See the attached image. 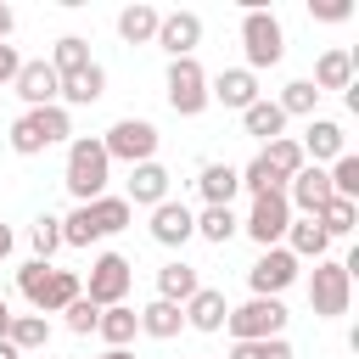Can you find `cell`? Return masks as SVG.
<instances>
[{"label": "cell", "mask_w": 359, "mask_h": 359, "mask_svg": "<svg viewBox=\"0 0 359 359\" xmlns=\"http://www.w3.org/2000/svg\"><path fill=\"white\" fill-rule=\"evenodd\" d=\"M79 208H90V224H95V236H101V241L135 224V208H129L123 196H112V191H107V196H95V202H79Z\"/></svg>", "instance_id": "26"}, {"label": "cell", "mask_w": 359, "mask_h": 359, "mask_svg": "<svg viewBox=\"0 0 359 359\" xmlns=\"http://www.w3.org/2000/svg\"><path fill=\"white\" fill-rule=\"evenodd\" d=\"M163 95H168V107L180 112V118H202L213 101H208V67L196 62V56H180V62H168V73H163Z\"/></svg>", "instance_id": "7"}, {"label": "cell", "mask_w": 359, "mask_h": 359, "mask_svg": "<svg viewBox=\"0 0 359 359\" xmlns=\"http://www.w3.org/2000/svg\"><path fill=\"white\" fill-rule=\"evenodd\" d=\"M17 67H22V56H17V45H0V90L17 79Z\"/></svg>", "instance_id": "42"}, {"label": "cell", "mask_w": 359, "mask_h": 359, "mask_svg": "<svg viewBox=\"0 0 359 359\" xmlns=\"http://www.w3.org/2000/svg\"><path fill=\"white\" fill-rule=\"evenodd\" d=\"M180 314H185V325H191V331L213 337V331H224V314H230V303H224V292H213V286H196V292L180 303Z\"/></svg>", "instance_id": "19"}, {"label": "cell", "mask_w": 359, "mask_h": 359, "mask_svg": "<svg viewBox=\"0 0 359 359\" xmlns=\"http://www.w3.org/2000/svg\"><path fill=\"white\" fill-rule=\"evenodd\" d=\"M303 163H314V168H325V163H337L342 151H348V135H342V123L337 118H309V129H303Z\"/></svg>", "instance_id": "17"}, {"label": "cell", "mask_w": 359, "mask_h": 359, "mask_svg": "<svg viewBox=\"0 0 359 359\" xmlns=\"http://www.w3.org/2000/svg\"><path fill=\"white\" fill-rule=\"evenodd\" d=\"M325 180H331V191H337V196L359 202V157H353V151H342L337 163H325Z\"/></svg>", "instance_id": "38"}, {"label": "cell", "mask_w": 359, "mask_h": 359, "mask_svg": "<svg viewBox=\"0 0 359 359\" xmlns=\"http://www.w3.org/2000/svg\"><path fill=\"white\" fill-rule=\"evenodd\" d=\"M11 258V224H0V264Z\"/></svg>", "instance_id": "45"}, {"label": "cell", "mask_w": 359, "mask_h": 359, "mask_svg": "<svg viewBox=\"0 0 359 359\" xmlns=\"http://www.w3.org/2000/svg\"><path fill=\"white\" fill-rule=\"evenodd\" d=\"M101 146H107V157L112 163H151L157 157V146H163V135H157V123L151 118H118L107 135H101Z\"/></svg>", "instance_id": "9"}, {"label": "cell", "mask_w": 359, "mask_h": 359, "mask_svg": "<svg viewBox=\"0 0 359 359\" xmlns=\"http://www.w3.org/2000/svg\"><path fill=\"white\" fill-rule=\"evenodd\" d=\"M202 359H208V353H202Z\"/></svg>", "instance_id": "48"}, {"label": "cell", "mask_w": 359, "mask_h": 359, "mask_svg": "<svg viewBox=\"0 0 359 359\" xmlns=\"http://www.w3.org/2000/svg\"><path fill=\"white\" fill-rule=\"evenodd\" d=\"M11 28H17V11H11V6H6V0H0V45H6V39H11Z\"/></svg>", "instance_id": "43"}, {"label": "cell", "mask_w": 359, "mask_h": 359, "mask_svg": "<svg viewBox=\"0 0 359 359\" xmlns=\"http://www.w3.org/2000/svg\"><path fill=\"white\" fill-rule=\"evenodd\" d=\"M241 67L247 73H264V67H280V56H286V28H280V17L269 11V6H247L241 11Z\"/></svg>", "instance_id": "4"}, {"label": "cell", "mask_w": 359, "mask_h": 359, "mask_svg": "<svg viewBox=\"0 0 359 359\" xmlns=\"http://www.w3.org/2000/svg\"><path fill=\"white\" fill-rule=\"evenodd\" d=\"M95 320H101V309H95L90 297H73V303L62 309V325H67L73 337H95Z\"/></svg>", "instance_id": "40"}, {"label": "cell", "mask_w": 359, "mask_h": 359, "mask_svg": "<svg viewBox=\"0 0 359 359\" xmlns=\"http://www.w3.org/2000/svg\"><path fill=\"white\" fill-rule=\"evenodd\" d=\"M6 342H11L17 353H39V348L50 342V320H45V314H11Z\"/></svg>", "instance_id": "31"}, {"label": "cell", "mask_w": 359, "mask_h": 359, "mask_svg": "<svg viewBox=\"0 0 359 359\" xmlns=\"http://www.w3.org/2000/svg\"><path fill=\"white\" fill-rule=\"evenodd\" d=\"M309 309L314 320H342L353 309V269L342 258H320L309 269Z\"/></svg>", "instance_id": "5"}, {"label": "cell", "mask_w": 359, "mask_h": 359, "mask_svg": "<svg viewBox=\"0 0 359 359\" xmlns=\"http://www.w3.org/2000/svg\"><path fill=\"white\" fill-rule=\"evenodd\" d=\"M11 151L17 157H39V151H50V146H67L73 140V112L56 101V107H28V112H17L11 118Z\"/></svg>", "instance_id": "3"}, {"label": "cell", "mask_w": 359, "mask_h": 359, "mask_svg": "<svg viewBox=\"0 0 359 359\" xmlns=\"http://www.w3.org/2000/svg\"><path fill=\"white\" fill-rule=\"evenodd\" d=\"M135 320H140V337H151V342H168V337H180V331H185L180 303H163V297H151L146 309H135Z\"/></svg>", "instance_id": "23"}, {"label": "cell", "mask_w": 359, "mask_h": 359, "mask_svg": "<svg viewBox=\"0 0 359 359\" xmlns=\"http://www.w3.org/2000/svg\"><path fill=\"white\" fill-rule=\"evenodd\" d=\"M101 95H107V73H101V62H90L84 73H67L62 79V95L56 101L62 107H95Z\"/></svg>", "instance_id": "25"}, {"label": "cell", "mask_w": 359, "mask_h": 359, "mask_svg": "<svg viewBox=\"0 0 359 359\" xmlns=\"http://www.w3.org/2000/svg\"><path fill=\"white\" fill-rule=\"evenodd\" d=\"M90 359H135L129 348H107V353H90Z\"/></svg>", "instance_id": "46"}, {"label": "cell", "mask_w": 359, "mask_h": 359, "mask_svg": "<svg viewBox=\"0 0 359 359\" xmlns=\"http://www.w3.org/2000/svg\"><path fill=\"white\" fill-rule=\"evenodd\" d=\"M11 90H17L22 112H28V107H56V95H62V79H56V67H50L45 56H34V62H22V67H17Z\"/></svg>", "instance_id": "12"}, {"label": "cell", "mask_w": 359, "mask_h": 359, "mask_svg": "<svg viewBox=\"0 0 359 359\" xmlns=\"http://www.w3.org/2000/svg\"><path fill=\"white\" fill-rule=\"evenodd\" d=\"M107 180H112V157H107L101 135H73L67 140V163H62V185H67L73 208L107 196Z\"/></svg>", "instance_id": "1"}, {"label": "cell", "mask_w": 359, "mask_h": 359, "mask_svg": "<svg viewBox=\"0 0 359 359\" xmlns=\"http://www.w3.org/2000/svg\"><path fill=\"white\" fill-rule=\"evenodd\" d=\"M236 230H241L236 208H202V213H196V236H202V241H213V247H224Z\"/></svg>", "instance_id": "34"}, {"label": "cell", "mask_w": 359, "mask_h": 359, "mask_svg": "<svg viewBox=\"0 0 359 359\" xmlns=\"http://www.w3.org/2000/svg\"><path fill=\"white\" fill-rule=\"evenodd\" d=\"M236 180H241V191H247V196H264V191H286V180H280V174L264 163V151H258L252 163H241V168H236Z\"/></svg>", "instance_id": "35"}, {"label": "cell", "mask_w": 359, "mask_h": 359, "mask_svg": "<svg viewBox=\"0 0 359 359\" xmlns=\"http://www.w3.org/2000/svg\"><path fill=\"white\" fill-rule=\"evenodd\" d=\"M151 45H163V50H168V62L196 56V45H202V17H196V11H163V22H157V39H151Z\"/></svg>", "instance_id": "14"}, {"label": "cell", "mask_w": 359, "mask_h": 359, "mask_svg": "<svg viewBox=\"0 0 359 359\" xmlns=\"http://www.w3.org/2000/svg\"><path fill=\"white\" fill-rule=\"evenodd\" d=\"M95 337H101L107 348H129V342L140 337V320H135V309H129V303H112V309H101V320H95Z\"/></svg>", "instance_id": "28"}, {"label": "cell", "mask_w": 359, "mask_h": 359, "mask_svg": "<svg viewBox=\"0 0 359 359\" xmlns=\"http://www.w3.org/2000/svg\"><path fill=\"white\" fill-rule=\"evenodd\" d=\"M241 129H247L252 140H264V146H269V140H280V135H286V112H280L269 95H258V101L241 112Z\"/></svg>", "instance_id": "27"}, {"label": "cell", "mask_w": 359, "mask_h": 359, "mask_svg": "<svg viewBox=\"0 0 359 359\" xmlns=\"http://www.w3.org/2000/svg\"><path fill=\"white\" fill-rule=\"evenodd\" d=\"M196 286H202V275H196L185 258H168V264L157 269V297H163V303H185Z\"/></svg>", "instance_id": "29"}, {"label": "cell", "mask_w": 359, "mask_h": 359, "mask_svg": "<svg viewBox=\"0 0 359 359\" xmlns=\"http://www.w3.org/2000/svg\"><path fill=\"white\" fill-rule=\"evenodd\" d=\"M224 359H292V342L286 337H264V342H230Z\"/></svg>", "instance_id": "39"}, {"label": "cell", "mask_w": 359, "mask_h": 359, "mask_svg": "<svg viewBox=\"0 0 359 359\" xmlns=\"http://www.w3.org/2000/svg\"><path fill=\"white\" fill-rule=\"evenodd\" d=\"M297 264H320V258H331V236L320 230V219H297L292 213V224H286V241H280Z\"/></svg>", "instance_id": "21"}, {"label": "cell", "mask_w": 359, "mask_h": 359, "mask_svg": "<svg viewBox=\"0 0 359 359\" xmlns=\"http://www.w3.org/2000/svg\"><path fill=\"white\" fill-rule=\"evenodd\" d=\"M297 275H303V264L286 247H264L247 269V286H252V297H280L286 286H297Z\"/></svg>", "instance_id": "11"}, {"label": "cell", "mask_w": 359, "mask_h": 359, "mask_svg": "<svg viewBox=\"0 0 359 359\" xmlns=\"http://www.w3.org/2000/svg\"><path fill=\"white\" fill-rule=\"evenodd\" d=\"M129 286H135V264L123 252H95L90 258V275H84V297L95 309H112V303H129Z\"/></svg>", "instance_id": "8"}, {"label": "cell", "mask_w": 359, "mask_h": 359, "mask_svg": "<svg viewBox=\"0 0 359 359\" xmlns=\"http://www.w3.org/2000/svg\"><path fill=\"white\" fill-rule=\"evenodd\" d=\"M286 303L280 297H247L224 314V331L230 342H264V337H286Z\"/></svg>", "instance_id": "6"}, {"label": "cell", "mask_w": 359, "mask_h": 359, "mask_svg": "<svg viewBox=\"0 0 359 359\" xmlns=\"http://www.w3.org/2000/svg\"><path fill=\"white\" fill-rule=\"evenodd\" d=\"M264 163H269L280 180H292V174L303 168V146H297V135H280V140H269V146H264Z\"/></svg>", "instance_id": "37"}, {"label": "cell", "mask_w": 359, "mask_h": 359, "mask_svg": "<svg viewBox=\"0 0 359 359\" xmlns=\"http://www.w3.org/2000/svg\"><path fill=\"white\" fill-rule=\"evenodd\" d=\"M0 359H22V353H17V348H11V342H0Z\"/></svg>", "instance_id": "47"}, {"label": "cell", "mask_w": 359, "mask_h": 359, "mask_svg": "<svg viewBox=\"0 0 359 359\" xmlns=\"http://www.w3.org/2000/svg\"><path fill=\"white\" fill-rule=\"evenodd\" d=\"M17 292H22V303H28L34 314H62L73 297H84V280H79L73 269H56V264L28 258V264L17 269Z\"/></svg>", "instance_id": "2"}, {"label": "cell", "mask_w": 359, "mask_h": 359, "mask_svg": "<svg viewBox=\"0 0 359 359\" xmlns=\"http://www.w3.org/2000/svg\"><path fill=\"white\" fill-rule=\"evenodd\" d=\"M309 17H314V22H348L353 6H348V0H309Z\"/></svg>", "instance_id": "41"}, {"label": "cell", "mask_w": 359, "mask_h": 359, "mask_svg": "<svg viewBox=\"0 0 359 359\" xmlns=\"http://www.w3.org/2000/svg\"><path fill=\"white\" fill-rule=\"evenodd\" d=\"M28 247H34L39 264H50V258L62 252V219H56V213H39L34 230H28Z\"/></svg>", "instance_id": "36"}, {"label": "cell", "mask_w": 359, "mask_h": 359, "mask_svg": "<svg viewBox=\"0 0 359 359\" xmlns=\"http://www.w3.org/2000/svg\"><path fill=\"white\" fill-rule=\"evenodd\" d=\"M45 62L56 67V79L84 73V67H90V39H84V34H62V39L50 45V56H45Z\"/></svg>", "instance_id": "30"}, {"label": "cell", "mask_w": 359, "mask_h": 359, "mask_svg": "<svg viewBox=\"0 0 359 359\" xmlns=\"http://www.w3.org/2000/svg\"><path fill=\"white\" fill-rule=\"evenodd\" d=\"M258 95H264V90H258V73H247V67H224V73L208 79V101H219V107H230V112H247Z\"/></svg>", "instance_id": "16"}, {"label": "cell", "mask_w": 359, "mask_h": 359, "mask_svg": "<svg viewBox=\"0 0 359 359\" xmlns=\"http://www.w3.org/2000/svg\"><path fill=\"white\" fill-rule=\"evenodd\" d=\"M275 107H280L286 118H320V90H314L309 79H292V84L275 95Z\"/></svg>", "instance_id": "32"}, {"label": "cell", "mask_w": 359, "mask_h": 359, "mask_svg": "<svg viewBox=\"0 0 359 359\" xmlns=\"http://www.w3.org/2000/svg\"><path fill=\"white\" fill-rule=\"evenodd\" d=\"M6 331H11V303H6V292H0V342H6Z\"/></svg>", "instance_id": "44"}, {"label": "cell", "mask_w": 359, "mask_h": 359, "mask_svg": "<svg viewBox=\"0 0 359 359\" xmlns=\"http://www.w3.org/2000/svg\"><path fill=\"white\" fill-rule=\"evenodd\" d=\"M236 191H241L236 163H202V168H196V196H202V208H230Z\"/></svg>", "instance_id": "22"}, {"label": "cell", "mask_w": 359, "mask_h": 359, "mask_svg": "<svg viewBox=\"0 0 359 359\" xmlns=\"http://www.w3.org/2000/svg\"><path fill=\"white\" fill-rule=\"evenodd\" d=\"M157 22H163V11L146 6V0H135V6L118 11V39H123V45H151V39H157Z\"/></svg>", "instance_id": "24"}, {"label": "cell", "mask_w": 359, "mask_h": 359, "mask_svg": "<svg viewBox=\"0 0 359 359\" xmlns=\"http://www.w3.org/2000/svg\"><path fill=\"white\" fill-rule=\"evenodd\" d=\"M353 73H359V56L353 50H342V45H331V50H320L314 56V90L325 95V90H353Z\"/></svg>", "instance_id": "20"}, {"label": "cell", "mask_w": 359, "mask_h": 359, "mask_svg": "<svg viewBox=\"0 0 359 359\" xmlns=\"http://www.w3.org/2000/svg\"><path fill=\"white\" fill-rule=\"evenodd\" d=\"M286 224H292V202H286V191H264V196H252V208H247V219H241V230L258 241V252H264V247H280V241H286Z\"/></svg>", "instance_id": "10"}, {"label": "cell", "mask_w": 359, "mask_h": 359, "mask_svg": "<svg viewBox=\"0 0 359 359\" xmlns=\"http://www.w3.org/2000/svg\"><path fill=\"white\" fill-rule=\"evenodd\" d=\"M331 196H337V191H331L325 168H314V163H303V168L286 180V202H292V213H297V219H314Z\"/></svg>", "instance_id": "13"}, {"label": "cell", "mask_w": 359, "mask_h": 359, "mask_svg": "<svg viewBox=\"0 0 359 359\" xmlns=\"http://www.w3.org/2000/svg\"><path fill=\"white\" fill-rule=\"evenodd\" d=\"M168 180H174V174H168L157 157H151V163H135V168H129V180H123V202L151 213L157 202H168Z\"/></svg>", "instance_id": "15"}, {"label": "cell", "mask_w": 359, "mask_h": 359, "mask_svg": "<svg viewBox=\"0 0 359 359\" xmlns=\"http://www.w3.org/2000/svg\"><path fill=\"white\" fill-rule=\"evenodd\" d=\"M146 230H151V241H157V247H185V241L196 236V213H191L185 202H174V196H168V202H157V208H151V224H146Z\"/></svg>", "instance_id": "18"}, {"label": "cell", "mask_w": 359, "mask_h": 359, "mask_svg": "<svg viewBox=\"0 0 359 359\" xmlns=\"http://www.w3.org/2000/svg\"><path fill=\"white\" fill-rule=\"evenodd\" d=\"M314 219H320V230H325L331 241H342V236H353V224H359V202H348V196H331V202H325Z\"/></svg>", "instance_id": "33"}]
</instances>
